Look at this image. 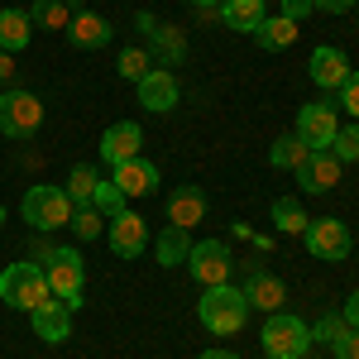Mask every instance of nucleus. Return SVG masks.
<instances>
[{
  "label": "nucleus",
  "mask_w": 359,
  "mask_h": 359,
  "mask_svg": "<svg viewBox=\"0 0 359 359\" xmlns=\"http://www.w3.org/2000/svg\"><path fill=\"white\" fill-rule=\"evenodd\" d=\"M311 10H316L311 0H283V15H287L292 25H302V20H306V15H311Z\"/></svg>",
  "instance_id": "36"
},
{
  "label": "nucleus",
  "mask_w": 359,
  "mask_h": 359,
  "mask_svg": "<svg viewBox=\"0 0 359 359\" xmlns=\"http://www.w3.org/2000/svg\"><path fill=\"white\" fill-rule=\"evenodd\" d=\"M168 221L182 225V230L201 225V221H206V192H196V187H177V192L168 196Z\"/></svg>",
  "instance_id": "20"
},
{
  "label": "nucleus",
  "mask_w": 359,
  "mask_h": 359,
  "mask_svg": "<svg viewBox=\"0 0 359 359\" xmlns=\"http://www.w3.org/2000/svg\"><path fill=\"white\" fill-rule=\"evenodd\" d=\"M96 182H101V177H96V168L77 163L72 172H67V187H62V192H67V201H72V206H91V196H96Z\"/></svg>",
  "instance_id": "27"
},
{
  "label": "nucleus",
  "mask_w": 359,
  "mask_h": 359,
  "mask_svg": "<svg viewBox=\"0 0 359 359\" xmlns=\"http://www.w3.org/2000/svg\"><path fill=\"white\" fill-rule=\"evenodd\" d=\"M335 182H340V158L326 154V149H311V154H306V163L297 168V187L311 192V196H321V192H331Z\"/></svg>",
  "instance_id": "12"
},
{
  "label": "nucleus",
  "mask_w": 359,
  "mask_h": 359,
  "mask_svg": "<svg viewBox=\"0 0 359 359\" xmlns=\"http://www.w3.org/2000/svg\"><path fill=\"white\" fill-rule=\"evenodd\" d=\"M245 297H249V311L259 306L264 316H273V311H283V302H287V287H283V278L254 273V278L245 283Z\"/></svg>",
  "instance_id": "19"
},
{
  "label": "nucleus",
  "mask_w": 359,
  "mask_h": 359,
  "mask_svg": "<svg viewBox=\"0 0 359 359\" xmlns=\"http://www.w3.org/2000/svg\"><path fill=\"white\" fill-rule=\"evenodd\" d=\"M67 225L77 230V240H96V235H106V216H101L96 206H77Z\"/></svg>",
  "instance_id": "30"
},
{
  "label": "nucleus",
  "mask_w": 359,
  "mask_h": 359,
  "mask_svg": "<svg viewBox=\"0 0 359 359\" xmlns=\"http://www.w3.org/2000/svg\"><path fill=\"white\" fill-rule=\"evenodd\" d=\"M154 254H158L163 269H177V264H187V254H192V235H187L182 225H168L163 235H158V245H154Z\"/></svg>",
  "instance_id": "25"
},
{
  "label": "nucleus",
  "mask_w": 359,
  "mask_h": 359,
  "mask_svg": "<svg viewBox=\"0 0 359 359\" xmlns=\"http://www.w3.org/2000/svg\"><path fill=\"white\" fill-rule=\"evenodd\" d=\"M306 154H311V149H306L297 135H283V139H273V149H269V163H273V168H287V172H297V168L306 163Z\"/></svg>",
  "instance_id": "26"
},
{
  "label": "nucleus",
  "mask_w": 359,
  "mask_h": 359,
  "mask_svg": "<svg viewBox=\"0 0 359 359\" xmlns=\"http://www.w3.org/2000/svg\"><path fill=\"white\" fill-rule=\"evenodd\" d=\"M331 355L335 359H359V331L355 326H345V331L331 340Z\"/></svg>",
  "instance_id": "33"
},
{
  "label": "nucleus",
  "mask_w": 359,
  "mask_h": 359,
  "mask_svg": "<svg viewBox=\"0 0 359 359\" xmlns=\"http://www.w3.org/2000/svg\"><path fill=\"white\" fill-rule=\"evenodd\" d=\"M0 221H5V211H0Z\"/></svg>",
  "instance_id": "42"
},
{
  "label": "nucleus",
  "mask_w": 359,
  "mask_h": 359,
  "mask_svg": "<svg viewBox=\"0 0 359 359\" xmlns=\"http://www.w3.org/2000/svg\"><path fill=\"white\" fill-rule=\"evenodd\" d=\"M139 106L144 111H154V115H168L172 106H177V96H182V86H177V77L168 72V67H158L154 62V72L149 77H139Z\"/></svg>",
  "instance_id": "11"
},
{
  "label": "nucleus",
  "mask_w": 359,
  "mask_h": 359,
  "mask_svg": "<svg viewBox=\"0 0 359 359\" xmlns=\"http://www.w3.org/2000/svg\"><path fill=\"white\" fill-rule=\"evenodd\" d=\"M254 39H259V48H292L297 43V25L287 20V15H264V25L254 29Z\"/></svg>",
  "instance_id": "24"
},
{
  "label": "nucleus",
  "mask_w": 359,
  "mask_h": 359,
  "mask_svg": "<svg viewBox=\"0 0 359 359\" xmlns=\"http://www.w3.org/2000/svg\"><path fill=\"white\" fill-rule=\"evenodd\" d=\"M139 144H144V130H139L135 120H120V125H111L101 135V158L111 168H120V163H130V158H139Z\"/></svg>",
  "instance_id": "13"
},
{
  "label": "nucleus",
  "mask_w": 359,
  "mask_h": 359,
  "mask_svg": "<svg viewBox=\"0 0 359 359\" xmlns=\"http://www.w3.org/2000/svg\"><path fill=\"white\" fill-rule=\"evenodd\" d=\"M43 278H48V287H53L57 302H67L72 311L82 306V283H86V269H82V254L72 245H62L48 254V264H43Z\"/></svg>",
  "instance_id": "4"
},
{
  "label": "nucleus",
  "mask_w": 359,
  "mask_h": 359,
  "mask_svg": "<svg viewBox=\"0 0 359 359\" xmlns=\"http://www.w3.org/2000/svg\"><path fill=\"white\" fill-rule=\"evenodd\" d=\"M221 25L240 29V34H254L264 25V0H221Z\"/></svg>",
  "instance_id": "23"
},
{
  "label": "nucleus",
  "mask_w": 359,
  "mask_h": 359,
  "mask_svg": "<svg viewBox=\"0 0 359 359\" xmlns=\"http://www.w3.org/2000/svg\"><path fill=\"white\" fill-rule=\"evenodd\" d=\"M43 125V101L34 91H0V135L5 139H29Z\"/></svg>",
  "instance_id": "5"
},
{
  "label": "nucleus",
  "mask_w": 359,
  "mask_h": 359,
  "mask_svg": "<svg viewBox=\"0 0 359 359\" xmlns=\"http://www.w3.org/2000/svg\"><path fill=\"white\" fill-rule=\"evenodd\" d=\"M29 316H34V335L48 340V345H62V340L72 335V306L57 302V297H48L43 306H34Z\"/></svg>",
  "instance_id": "14"
},
{
  "label": "nucleus",
  "mask_w": 359,
  "mask_h": 359,
  "mask_svg": "<svg viewBox=\"0 0 359 359\" xmlns=\"http://www.w3.org/2000/svg\"><path fill=\"white\" fill-rule=\"evenodd\" d=\"M77 10H82L77 0H34L29 5V25L34 29H67Z\"/></svg>",
  "instance_id": "21"
},
{
  "label": "nucleus",
  "mask_w": 359,
  "mask_h": 359,
  "mask_svg": "<svg viewBox=\"0 0 359 359\" xmlns=\"http://www.w3.org/2000/svg\"><path fill=\"white\" fill-rule=\"evenodd\" d=\"M345 77H350V57L340 53V48H331V43H321V48L311 53V82L326 86V91H340Z\"/></svg>",
  "instance_id": "16"
},
{
  "label": "nucleus",
  "mask_w": 359,
  "mask_h": 359,
  "mask_svg": "<svg viewBox=\"0 0 359 359\" xmlns=\"http://www.w3.org/2000/svg\"><path fill=\"white\" fill-rule=\"evenodd\" d=\"M196 316H201V326L211 335H235L245 331L249 321V297L245 287H230V283H221V287H206V297L196 302Z\"/></svg>",
  "instance_id": "1"
},
{
  "label": "nucleus",
  "mask_w": 359,
  "mask_h": 359,
  "mask_svg": "<svg viewBox=\"0 0 359 359\" xmlns=\"http://www.w3.org/2000/svg\"><path fill=\"white\" fill-rule=\"evenodd\" d=\"M335 130H340V115H335V101H306L302 111H297V130H292V135L302 139L306 149H326Z\"/></svg>",
  "instance_id": "9"
},
{
  "label": "nucleus",
  "mask_w": 359,
  "mask_h": 359,
  "mask_svg": "<svg viewBox=\"0 0 359 359\" xmlns=\"http://www.w3.org/2000/svg\"><path fill=\"white\" fill-rule=\"evenodd\" d=\"M306 235V249L316 254V259H326V264H340V259H350V230H345V221H335V216H321V221H311L302 230Z\"/></svg>",
  "instance_id": "8"
},
{
  "label": "nucleus",
  "mask_w": 359,
  "mask_h": 359,
  "mask_svg": "<svg viewBox=\"0 0 359 359\" xmlns=\"http://www.w3.org/2000/svg\"><path fill=\"white\" fill-rule=\"evenodd\" d=\"M345 326H355V331H359V292L345 302Z\"/></svg>",
  "instance_id": "39"
},
{
  "label": "nucleus",
  "mask_w": 359,
  "mask_h": 359,
  "mask_svg": "<svg viewBox=\"0 0 359 359\" xmlns=\"http://www.w3.org/2000/svg\"><path fill=\"white\" fill-rule=\"evenodd\" d=\"M196 359H240L235 350H206V355H196Z\"/></svg>",
  "instance_id": "40"
},
{
  "label": "nucleus",
  "mask_w": 359,
  "mask_h": 359,
  "mask_svg": "<svg viewBox=\"0 0 359 359\" xmlns=\"http://www.w3.org/2000/svg\"><path fill=\"white\" fill-rule=\"evenodd\" d=\"M149 72H154L149 48H125V53H120V77H125V82H139V77H149Z\"/></svg>",
  "instance_id": "31"
},
{
  "label": "nucleus",
  "mask_w": 359,
  "mask_h": 359,
  "mask_svg": "<svg viewBox=\"0 0 359 359\" xmlns=\"http://www.w3.org/2000/svg\"><path fill=\"white\" fill-rule=\"evenodd\" d=\"M264 355L269 359H302L306 345H311V326H306L302 316H287V311H273V316H264Z\"/></svg>",
  "instance_id": "3"
},
{
  "label": "nucleus",
  "mask_w": 359,
  "mask_h": 359,
  "mask_svg": "<svg viewBox=\"0 0 359 359\" xmlns=\"http://www.w3.org/2000/svg\"><path fill=\"white\" fill-rule=\"evenodd\" d=\"M15 72H20V67H15V53H0V86L15 82Z\"/></svg>",
  "instance_id": "38"
},
{
  "label": "nucleus",
  "mask_w": 359,
  "mask_h": 359,
  "mask_svg": "<svg viewBox=\"0 0 359 359\" xmlns=\"http://www.w3.org/2000/svg\"><path fill=\"white\" fill-rule=\"evenodd\" d=\"M34 39V25H29V10H0V53H20Z\"/></svg>",
  "instance_id": "22"
},
{
  "label": "nucleus",
  "mask_w": 359,
  "mask_h": 359,
  "mask_svg": "<svg viewBox=\"0 0 359 359\" xmlns=\"http://www.w3.org/2000/svg\"><path fill=\"white\" fill-rule=\"evenodd\" d=\"M340 106L359 120V72H350V77H345V86H340Z\"/></svg>",
  "instance_id": "35"
},
{
  "label": "nucleus",
  "mask_w": 359,
  "mask_h": 359,
  "mask_svg": "<svg viewBox=\"0 0 359 359\" xmlns=\"http://www.w3.org/2000/svg\"><path fill=\"white\" fill-rule=\"evenodd\" d=\"M0 297H5V306H15V311H34V306H43L53 297V287H48V278H43L39 264L20 259V264H10L0 273Z\"/></svg>",
  "instance_id": "2"
},
{
  "label": "nucleus",
  "mask_w": 359,
  "mask_h": 359,
  "mask_svg": "<svg viewBox=\"0 0 359 359\" xmlns=\"http://www.w3.org/2000/svg\"><path fill=\"white\" fill-rule=\"evenodd\" d=\"M62 34H67L72 48H106V43H111V20L96 15V10H77L72 25L62 29Z\"/></svg>",
  "instance_id": "15"
},
{
  "label": "nucleus",
  "mask_w": 359,
  "mask_h": 359,
  "mask_svg": "<svg viewBox=\"0 0 359 359\" xmlns=\"http://www.w3.org/2000/svg\"><path fill=\"white\" fill-rule=\"evenodd\" d=\"M91 206H96V211L111 221L115 211H125V192H120L115 182H96V196H91Z\"/></svg>",
  "instance_id": "32"
},
{
  "label": "nucleus",
  "mask_w": 359,
  "mask_h": 359,
  "mask_svg": "<svg viewBox=\"0 0 359 359\" xmlns=\"http://www.w3.org/2000/svg\"><path fill=\"white\" fill-rule=\"evenodd\" d=\"M111 182L120 187V192H125V201H130V196H149L154 187H158V168L149 163V158H130V163L115 168Z\"/></svg>",
  "instance_id": "18"
},
{
  "label": "nucleus",
  "mask_w": 359,
  "mask_h": 359,
  "mask_svg": "<svg viewBox=\"0 0 359 359\" xmlns=\"http://www.w3.org/2000/svg\"><path fill=\"white\" fill-rule=\"evenodd\" d=\"M139 34L163 53V62L172 67V62H182L187 57V39H182V29H172V25H154V15H139Z\"/></svg>",
  "instance_id": "17"
},
{
  "label": "nucleus",
  "mask_w": 359,
  "mask_h": 359,
  "mask_svg": "<svg viewBox=\"0 0 359 359\" xmlns=\"http://www.w3.org/2000/svg\"><path fill=\"white\" fill-rule=\"evenodd\" d=\"M340 331H345V316H321V321L311 326V340H326V345H331Z\"/></svg>",
  "instance_id": "34"
},
{
  "label": "nucleus",
  "mask_w": 359,
  "mask_h": 359,
  "mask_svg": "<svg viewBox=\"0 0 359 359\" xmlns=\"http://www.w3.org/2000/svg\"><path fill=\"white\" fill-rule=\"evenodd\" d=\"M187 269H192V278L201 287H221V283H230L235 259H230V249H225L221 240H201V245H192V254H187Z\"/></svg>",
  "instance_id": "7"
},
{
  "label": "nucleus",
  "mask_w": 359,
  "mask_h": 359,
  "mask_svg": "<svg viewBox=\"0 0 359 359\" xmlns=\"http://www.w3.org/2000/svg\"><path fill=\"white\" fill-rule=\"evenodd\" d=\"M187 5H196V10H221V0H187Z\"/></svg>",
  "instance_id": "41"
},
{
  "label": "nucleus",
  "mask_w": 359,
  "mask_h": 359,
  "mask_svg": "<svg viewBox=\"0 0 359 359\" xmlns=\"http://www.w3.org/2000/svg\"><path fill=\"white\" fill-rule=\"evenodd\" d=\"M326 154H335L340 163H359V125H340L326 144Z\"/></svg>",
  "instance_id": "29"
},
{
  "label": "nucleus",
  "mask_w": 359,
  "mask_h": 359,
  "mask_svg": "<svg viewBox=\"0 0 359 359\" xmlns=\"http://www.w3.org/2000/svg\"><path fill=\"white\" fill-rule=\"evenodd\" d=\"M264 359H269V355H264Z\"/></svg>",
  "instance_id": "43"
},
{
  "label": "nucleus",
  "mask_w": 359,
  "mask_h": 359,
  "mask_svg": "<svg viewBox=\"0 0 359 359\" xmlns=\"http://www.w3.org/2000/svg\"><path fill=\"white\" fill-rule=\"evenodd\" d=\"M25 221L39 230V235H48V230H62V225L72 221V201L62 187H29L25 192Z\"/></svg>",
  "instance_id": "6"
},
{
  "label": "nucleus",
  "mask_w": 359,
  "mask_h": 359,
  "mask_svg": "<svg viewBox=\"0 0 359 359\" xmlns=\"http://www.w3.org/2000/svg\"><path fill=\"white\" fill-rule=\"evenodd\" d=\"M106 240H111L115 259H139L149 249V225H144V216H135L125 206V211H115L111 221H106Z\"/></svg>",
  "instance_id": "10"
},
{
  "label": "nucleus",
  "mask_w": 359,
  "mask_h": 359,
  "mask_svg": "<svg viewBox=\"0 0 359 359\" xmlns=\"http://www.w3.org/2000/svg\"><path fill=\"white\" fill-rule=\"evenodd\" d=\"M355 10H359V5H355Z\"/></svg>",
  "instance_id": "44"
},
{
  "label": "nucleus",
  "mask_w": 359,
  "mask_h": 359,
  "mask_svg": "<svg viewBox=\"0 0 359 359\" xmlns=\"http://www.w3.org/2000/svg\"><path fill=\"white\" fill-rule=\"evenodd\" d=\"M316 10H326V15H345V10H355L359 0H311Z\"/></svg>",
  "instance_id": "37"
},
{
  "label": "nucleus",
  "mask_w": 359,
  "mask_h": 359,
  "mask_svg": "<svg viewBox=\"0 0 359 359\" xmlns=\"http://www.w3.org/2000/svg\"><path fill=\"white\" fill-rule=\"evenodd\" d=\"M273 225L283 230V235H302L306 230V211L297 196H278L273 201Z\"/></svg>",
  "instance_id": "28"
}]
</instances>
